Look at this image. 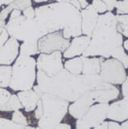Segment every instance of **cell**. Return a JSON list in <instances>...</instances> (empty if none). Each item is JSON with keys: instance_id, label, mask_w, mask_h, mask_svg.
Returning <instances> with one entry per match:
<instances>
[{"instance_id": "cell-1", "label": "cell", "mask_w": 128, "mask_h": 129, "mask_svg": "<svg viewBox=\"0 0 128 129\" xmlns=\"http://www.w3.org/2000/svg\"><path fill=\"white\" fill-rule=\"evenodd\" d=\"M35 19L48 33L61 31L64 38L70 40L82 35L81 14L70 3H54L37 7Z\"/></svg>"}, {"instance_id": "cell-2", "label": "cell", "mask_w": 128, "mask_h": 129, "mask_svg": "<svg viewBox=\"0 0 128 129\" xmlns=\"http://www.w3.org/2000/svg\"><path fill=\"white\" fill-rule=\"evenodd\" d=\"M37 85L33 90L39 97L47 94L69 102H73L89 92L83 75H75L63 69L54 76H48L40 70L36 72Z\"/></svg>"}, {"instance_id": "cell-3", "label": "cell", "mask_w": 128, "mask_h": 129, "mask_svg": "<svg viewBox=\"0 0 128 129\" xmlns=\"http://www.w3.org/2000/svg\"><path fill=\"white\" fill-rule=\"evenodd\" d=\"M123 36L117 31L116 15L108 11L98 17L87 48L82 56L109 58L115 49L123 46Z\"/></svg>"}, {"instance_id": "cell-4", "label": "cell", "mask_w": 128, "mask_h": 129, "mask_svg": "<svg viewBox=\"0 0 128 129\" xmlns=\"http://www.w3.org/2000/svg\"><path fill=\"white\" fill-rule=\"evenodd\" d=\"M36 80V61L31 56L20 54L12 66L9 87L14 91L32 89Z\"/></svg>"}, {"instance_id": "cell-5", "label": "cell", "mask_w": 128, "mask_h": 129, "mask_svg": "<svg viewBox=\"0 0 128 129\" xmlns=\"http://www.w3.org/2000/svg\"><path fill=\"white\" fill-rule=\"evenodd\" d=\"M39 101L42 106V116L38 120V127L40 129H53L65 117L69 102L47 94H42Z\"/></svg>"}, {"instance_id": "cell-6", "label": "cell", "mask_w": 128, "mask_h": 129, "mask_svg": "<svg viewBox=\"0 0 128 129\" xmlns=\"http://www.w3.org/2000/svg\"><path fill=\"white\" fill-rule=\"evenodd\" d=\"M5 29L7 31L10 37L22 42L39 41V39L48 34L46 28L35 18L28 20L22 14L16 18L9 19Z\"/></svg>"}, {"instance_id": "cell-7", "label": "cell", "mask_w": 128, "mask_h": 129, "mask_svg": "<svg viewBox=\"0 0 128 129\" xmlns=\"http://www.w3.org/2000/svg\"><path fill=\"white\" fill-rule=\"evenodd\" d=\"M89 88V93L95 102L108 103L116 99L119 90L112 83L105 82L99 74H82Z\"/></svg>"}, {"instance_id": "cell-8", "label": "cell", "mask_w": 128, "mask_h": 129, "mask_svg": "<svg viewBox=\"0 0 128 129\" xmlns=\"http://www.w3.org/2000/svg\"><path fill=\"white\" fill-rule=\"evenodd\" d=\"M99 75L105 82L112 84H122L126 78L124 66L115 58L104 60L101 63Z\"/></svg>"}, {"instance_id": "cell-9", "label": "cell", "mask_w": 128, "mask_h": 129, "mask_svg": "<svg viewBox=\"0 0 128 129\" xmlns=\"http://www.w3.org/2000/svg\"><path fill=\"white\" fill-rule=\"evenodd\" d=\"M69 45L70 40L64 38L61 31L50 32L38 41V47L41 54H51L55 51L65 52Z\"/></svg>"}, {"instance_id": "cell-10", "label": "cell", "mask_w": 128, "mask_h": 129, "mask_svg": "<svg viewBox=\"0 0 128 129\" xmlns=\"http://www.w3.org/2000/svg\"><path fill=\"white\" fill-rule=\"evenodd\" d=\"M36 69L48 76H54L59 73L64 69L61 52L55 51L51 54H40L36 60Z\"/></svg>"}, {"instance_id": "cell-11", "label": "cell", "mask_w": 128, "mask_h": 129, "mask_svg": "<svg viewBox=\"0 0 128 129\" xmlns=\"http://www.w3.org/2000/svg\"><path fill=\"white\" fill-rule=\"evenodd\" d=\"M108 103H98L93 105L87 113L82 117L81 120L89 128H92L102 124L107 118Z\"/></svg>"}, {"instance_id": "cell-12", "label": "cell", "mask_w": 128, "mask_h": 129, "mask_svg": "<svg viewBox=\"0 0 128 129\" xmlns=\"http://www.w3.org/2000/svg\"><path fill=\"white\" fill-rule=\"evenodd\" d=\"M82 34L91 37L93 31L98 23L99 14L92 5H89L80 11Z\"/></svg>"}, {"instance_id": "cell-13", "label": "cell", "mask_w": 128, "mask_h": 129, "mask_svg": "<svg viewBox=\"0 0 128 129\" xmlns=\"http://www.w3.org/2000/svg\"><path fill=\"white\" fill-rule=\"evenodd\" d=\"M20 43L16 39L10 37L0 49V64L10 66L14 62L19 54Z\"/></svg>"}, {"instance_id": "cell-14", "label": "cell", "mask_w": 128, "mask_h": 129, "mask_svg": "<svg viewBox=\"0 0 128 129\" xmlns=\"http://www.w3.org/2000/svg\"><path fill=\"white\" fill-rule=\"evenodd\" d=\"M94 101L90 93H86L79 99L73 102L72 105L68 106L69 114L75 119H80L87 113L94 104Z\"/></svg>"}, {"instance_id": "cell-15", "label": "cell", "mask_w": 128, "mask_h": 129, "mask_svg": "<svg viewBox=\"0 0 128 129\" xmlns=\"http://www.w3.org/2000/svg\"><path fill=\"white\" fill-rule=\"evenodd\" d=\"M107 118L123 122L128 120V99H124L109 105L108 109Z\"/></svg>"}, {"instance_id": "cell-16", "label": "cell", "mask_w": 128, "mask_h": 129, "mask_svg": "<svg viewBox=\"0 0 128 129\" xmlns=\"http://www.w3.org/2000/svg\"><path fill=\"white\" fill-rule=\"evenodd\" d=\"M91 41V37L87 36H80L73 38L70 43L69 47L63 52V56L65 58H72V57L80 56L83 54L85 50L87 48Z\"/></svg>"}, {"instance_id": "cell-17", "label": "cell", "mask_w": 128, "mask_h": 129, "mask_svg": "<svg viewBox=\"0 0 128 129\" xmlns=\"http://www.w3.org/2000/svg\"><path fill=\"white\" fill-rule=\"evenodd\" d=\"M17 96L21 102L23 108L27 113L35 110L37 103L40 99L39 95L33 89L28 90V91H19Z\"/></svg>"}, {"instance_id": "cell-18", "label": "cell", "mask_w": 128, "mask_h": 129, "mask_svg": "<svg viewBox=\"0 0 128 129\" xmlns=\"http://www.w3.org/2000/svg\"><path fill=\"white\" fill-rule=\"evenodd\" d=\"M82 61V74H99L101 72V63L105 58L100 57H90L81 56Z\"/></svg>"}, {"instance_id": "cell-19", "label": "cell", "mask_w": 128, "mask_h": 129, "mask_svg": "<svg viewBox=\"0 0 128 129\" xmlns=\"http://www.w3.org/2000/svg\"><path fill=\"white\" fill-rule=\"evenodd\" d=\"M64 69L68 72L75 75L82 74V61L80 57H75L66 61L64 64Z\"/></svg>"}, {"instance_id": "cell-20", "label": "cell", "mask_w": 128, "mask_h": 129, "mask_svg": "<svg viewBox=\"0 0 128 129\" xmlns=\"http://www.w3.org/2000/svg\"><path fill=\"white\" fill-rule=\"evenodd\" d=\"M39 47H38V40L25 41L20 45L19 54L26 56H33L39 54Z\"/></svg>"}, {"instance_id": "cell-21", "label": "cell", "mask_w": 128, "mask_h": 129, "mask_svg": "<svg viewBox=\"0 0 128 129\" xmlns=\"http://www.w3.org/2000/svg\"><path fill=\"white\" fill-rule=\"evenodd\" d=\"M21 109H23V106L20 99H19L18 96L17 94H11L8 102L6 103L0 110L3 112H14Z\"/></svg>"}, {"instance_id": "cell-22", "label": "cell", "mask_w": 128, "mask_h": 129, "mask_svg": "<svg viewBox=\"0 0 128 129\" xmlns=\"http://www.w3.org/2000/svg\"><path fill=\"white\" fill-rule=\"evenodd\" d=\"M12 76V66H0V87H7L10 85Z\"/></svg>"}, {"instance_id": "cell-23", "label": "cell", "mask_w": 128, "mask_h": 129, "mask_svg": "<svg viewBox=\"0 0 128 129\" xmlns=\"http://www.w3.org/2000/svg\"><path fill=\"white\" fill-rule=\"evenodd\" d=\"M111 57L112 58L118 60L120 63H122L125 69H128V55L126 54L125 49L123 46L115 49L111 54Z\"/></svg>"}, {"instance_id": "cell-24", "label": "cell", "mask_w": 128, "mask_h": 129, "mask_svg": "<svg viewBox=\"0 0 128 129\" xmlns=\"http://www.w3.org/2000/svg\"><path fill=\"white\" fill-rule=\"evenodd\" d=\"M35 127L31 126H25L15 124L10 120L0 117V129H35Z\"/></svg>"}, {"instance_id": "cell-25", "label": "cell", "mask_w": 128, "mask_h": 129, "mask_svg": "<svg viewBox=\"0 0 128 129\" xmlns=\"http://www.w3.org/2000/svg\"><path fill=\"white\" fill-rule=\"evenodd\" d=\"M11 120L13 122H14L15 124H21V125H25V126L28 125V119L23 114L22 112L19 111V110L14 112V113H13V115H12Z\"/></svg>"}, {"instance_id": "cell-26", "label": "cell", "mask_w": 128, "mask_h": 129, "mask_svg": "<svg viewBox=\"0 0 128 129\" xmlns=\"http://www.w3.org/2000/svg\"><path fill=\"white\" fill-rule=\"evenodd\" d=\"M31 5H32L31 0H15L10 6L13 8V10H19L23 11L29 6H31Z\"/></svg>"}, {"instance_id": "cell-27", "label": "cell", "mask_w": 128, "mask_h": 129, "mask_svg": "<svg viewBox=\"0 0 128 129\" xmlns=\"http://www.w3.org/2000/svg\"><path fill=\"white\" fill-rule=\"evenodd\" d=\"M13 10V8L9 5L6 6L5 8H3L1 12H0V27L5 28L6 24V19H7L8 16L10 14L11 11Z\"/></svg>"}, {"instance_id": "cell-28", "label": "cell", "mask_w": 128, "mask_h": 129, "mask_svg": "<svg viewBox=\"0 0 128 129\" xmlns=\"http://www.w3.org/2000/svg\"><path fill=\"white\" fill-rule=\"evenodd\" d=\"M115 8L116 9L117 14H128V1L126 0L117 1Z\"/></svg>"}, {"instance_id": "cell-29", "label": "cell", "mask_w": 128, "mask_h": 129, "mask_svg": "<svg viewBox=\"0 0 128 129\" xmlns=\"http://www.w3.org/2000/svg\"><path fill=\"white\" fill-rule=\"evenodd\" d=\"M91 5L98 14H105V12L108 11L106 4L101 0H93Z\"/></svg>"}, {"instance_id": "cell-30", "label": "cell", "mask_w": 128, "mask_h": 129, "mask_svg": "<svg viewBox=\"0 0 128 129\" xmlns=\"http://www.w3.org/2000/svg\"><path fill=\"white\" fill-rule=\"evenodd\" d=\"M11 96V94L7 90H6L3 87H0V109H1L3 106L8 102Z\"/></svg>"}, {"instance_id": "cell-31", "label": "cell", "mask_w": 128, "mask_h": 129, "mask_svg": "<svg viewBox=\"0 0 128 129\" xmlns=\"http://www.w3.org/2000/svg\"><path fill=\"white\" fill-rule=\"evenodd\" d=\"M22 15L28 20H32L35 18V11L32 6H29L22 11Z\"/></svg>"}, {"instance_id": "cell-32", "label": "cell", "mask_w": 128, "mask_h": 129, "mask_svg": "<svg viewBox=\"0 0 128 129\" xmlns=\"http://www.w3.org/2000/svg\"><path fill=\"white\" fill-rule=\"evenodd\" d=\"M117 31L122 36H124L128 38V23L127 24L117 23Z\"/></svg>"}, {"instance_id": "cell-33", "label": "cell", "mask_w": 128, "mask_h": 129, "mask_svg": "<svg viewBox=\"0 0 128 129\" xmlns=\"http://www.w3.org/2000/svg\"><path fill=\"white\" fill-rule=\"evenodd\" d=\"M9 38H10V36L8 34L7 31L4 28L3 32L0 34V49L3 47V46L6 43V42L8 40Z\"/></svg>"}, {"instance_id": "cell-34", "label": "cell", "mask_w": 128, "mask_h": 129, "mask_svg": "<svg viewBox=\"0 0 128 129\" xmlns=\"http://www.w3.org/2000/svg\"><path fill=\"white\" fill-rule=\"evenodd\" d=\"M116 20L118 24H127L128 14H117L116 15Z\"/></svg>"}, {"instance_id": "cell-35", "label": "cell", "mask_w": 128, "mask_h": 129, "mask_svg": "<svg viewBox=\"0 0 128 129\" xmlns=\"http://www.w3.org/2000/svg\"><path fill=\"white\" fill-rule=\"evenodd\" d=\"M122 94L124 99H128V76L122 83Z\"/></svg>"}, {"instance_id": "cell-36", "label": "cell", "mask_w": 128, "mask_h": 129, "mask_svg": "<svg viewBox=\"0 0 128 129\" xmlns=\"http://www.w3.org/2000/svg\"><path fill=\"white\" fill-rule=\"evenodd\" d=\"M101 1H103L106 4L108 11L112 12L113 9L115 8V6H116L117 0H101Z\"/></svg>"}, {"instance_id": "cell-37", "label": "cell", "mask_w": 128, "mask_h": 129, "mask_svg": "<svg viewBox=\"0 0 128 129\" xmlns=\"http://www.w3.org/2000/svg\"><path fill=\"white\" fill-rule=\"evenodd\" d=\"M108 129H122V127L117 122L109 121L108 122Z\"/></svg>"}, {"instance_id": "cell-38", "label": "cell", "mask_w": 128, "mask_h": 129, "mask_svg": "<svg viewBox=\"0 0 128 129\" xmlns=\"http://www.w3.org/2000/svg\"><path fill=\"white\" fill-rule=\"evenodd\" d=\"M22 14V11L19 10H13L10 14V18L9 19H14L16 18L19 16H21Z\"/></svg>"}, {"instance_id": "cell-39", "label": "cell", "mask_w": 128, "mask_h": 129, "mask_svg": "<svg viewBox=\"0 0 128 129\" xmlns=\"http://www.w3.org/2000/svg\"><path fill=\"white\" fill-rule=\"evenodd\" d=\"M53 129H72V127L68 124L60 123L59 124H57L56 127H54Z\"/></svg>"}, {"instance_id": "cell-40", "label": "cell", "mask_w": 128, "mask_h": 129, "mask_svg": "<svg viewBox=\"0 0 128 129\" xmlns=\"http://www.w3.org/2000/svg\"><path fill=\"white\" fill-rule=\"evenodd\" d=\"M69 3H71L73 6H75V7L78 10H79V11L82 10L81 5H80V3H79V2L78 1V0H71V1H70Z\"/></svg>"}, {"instance_id": "cell-41", "label": "cell", "mask_w": 128, "mask_h": 129, "mask_svg": "<svg viewBox=\"0 0 128 129\" xmlns=\"http://www.w3.org/2000/svg\"><path fill=\"white\" fill-rule=\"evenodd\" d=\"M90 129H108V122L104 121L103 123L99 124L98 126L95 127H92V128H90Z\"/></svg>"}, {"instance_id": "cell-42", "label": "cell", "mask_w": 128, "mask_h": 129, "mask_svg": "<svg viewBox=\"0 0 128 129\" xmlns=\"http://www.w3.org/2000/svg\"><path fill=\"white\" fill-rule=\"evenodd\" d=\"M78 1L79 2V3H80V5H81V8H82V9H85L87 6H89V3H88V2L87 1V0H78Z\"/></svg>"}, {"instance_id": "cell-43", "label": "cell", "mask_w": 128, "mask_h": 129, "mask_svg": "<svg viewBox=\"0 0 128 129\" xmlns=\"http://www.w3.org/2000/svg\"><path fill=\"white\" fill-rule=\"evenodd\" d=\"M121 127H122V129H128V120L123 122V123L121 124Z\"/></svg>"}, {"instance_id": "cell-44", "label": "cell", "mask_w": 128, "mask_h": 129, "mask_svg": "<svg viewBox=\"0 0 128 129\" xmlns=\"http://www.w3.org/2000/svg\"><path fill=\"white\" fill-rule=\"evenodd\" d=\"M123 44V48H124L126 50L128 51V40H126V41H124Z\"/></svg>"}, {"instance_id": "cell-45", "label": "cell", "mask_w": 128, "mask_h": 129, "mask_svg": "<svg viewBox=\"0 0 128 129\" xmlns=\"http://www.w3.org/2000/svg\"><path fill=\"white\" fill-rule=\"evenodd\" d=\"M15 0H5V6H9L11 3H13Z\"/></svg>"}, {"instance_id": "cell-46", "label": "cell", "mask_w": 128, "mask_h": 129, "mask_svg": "<svg viewBox=\"0 0 128 129\" xmlns=\"http://www.w3.org/2000/svg\"><path fill=\"white\" fill-rule=\"evenodd\" d=\"M57 3H69L71 0H56Z\"/></svg>"}, {"instance_id": "cell-47", "label": "cell", "mask_w": 128, "mask_h": 129, "mask_svg": "<svg viewBox=\"0 0 128 129\" xmlns=\"http://www.w3.org/2000/svg\"><path fill=\"white\" fill-rule=\"evenodd\" d=\"M34 1L37 3H44V2H47L49 0H34Z\"/></svg>"}, {"instance_id": "cell-48", "label": "cell", "mask_w": 128, "mask_h": 129, "mask_svg": "<svg viewBox=\"0 0 128 129\" xmlns=\"http://www.w3.org/2000/svg\"><path fill=\"white\" fill-rule=\"evenodd\" d=\"M3 5L5 6V0H0V7Z\"/></svg>"}, {"instance_id": "cell-49", "label": "cell", "mask_w": 128, "mask_h": 129, "mask_svg": "<svg viewBox=\"0 0 128 129\" xmlns=\"http://www.w3.org/2000/svg\"><path fill=\"white\" fill-rule=\"evenodd\" d=\"M4 28H2V27H0V34H1L2 32H3V31L4 30Z\"/></svg>"}, {"instance_id": "cell-50", "label": "cell", "mask_w": 128, "mask_h": 129, "mask_svg": "<svg viewBox=\"0 0 128 129\" xmlns=\"http://www.w3.org/2000/svg\"><path fill=\"white\" fill-rule=\"evenodd\" d=\"M35 129H40V128H39V127H35Z\"/></svg>"}, {"instance_id": "cell-51", "label": "cell", "mask_w": 128, "mask_h": 129, "mask_svg": "<svg viewBox=\"0 0 128 129\" xmlns=\"http://www.w3.org/2000/svg\"><path fill=\"white\" fill-rule=\"evenodd\" d=\"M126 1H128V0H126Z\"/></svg>"}]
</instances>
